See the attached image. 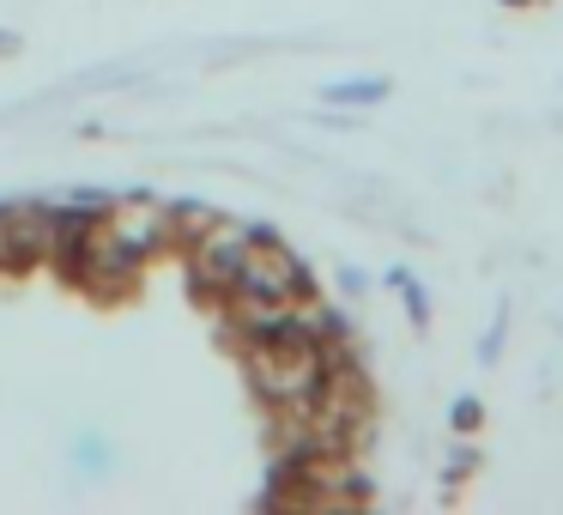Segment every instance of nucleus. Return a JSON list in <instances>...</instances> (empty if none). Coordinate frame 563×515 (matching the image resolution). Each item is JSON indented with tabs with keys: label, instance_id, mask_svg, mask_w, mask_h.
I'll use <instances>...</instances> for the list:
<instances>
[{
	"label": "nucleus",
	"instance_id": "nucleus-1",
	"mask_svg": "<svg viewBox=\"0 0 563 515\" xmlns=\"http://www.w3.org/2000/svg\"><path fill=\"white\" fill-rule=\"evenodd\" d=\"M103 231H110V237H115V243H122L134 261H146L152 249L170 243V212L152 207V200H122L115 212H103Z\"/></svg>",
	"mask_w": 563,
	"mask_h": 515
}]
</instances>
